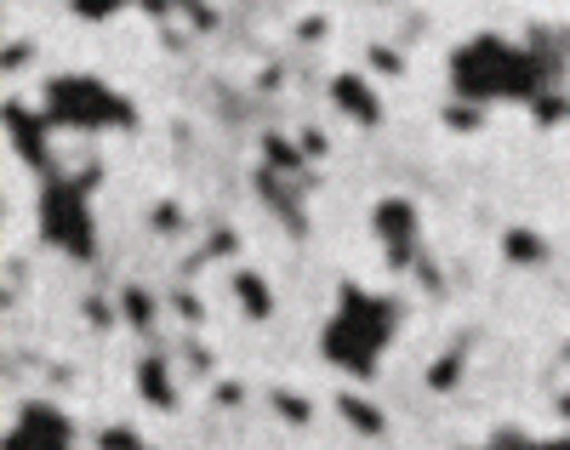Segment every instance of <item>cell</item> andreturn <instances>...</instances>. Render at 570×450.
<instances>
[{
    "label": "cell",
    "instance_id": "6da1fadb",
    "mask_svg": "<svg viewBox=\"0 0 570 450\" xmlns=\"http://www.w3.org/2000/svg\"><path fill=\"white\" fill-rule=\"evenodd\" d=\"M451 91L468 104H531L542 120L559 115L553 104V69L542 52L519 46L508 35H473L451 52Z\"/></svg>",
    "mask_w": 570,
    "mask_h": 450
},
{
    "label": "cell",
    "instance_id": "7a4b0ae2",
    "mask_svg": "<svg viewBox=\"0 0 570 450\" xmlns=\"http://www.w3.org/2000/svg\"><path fill=\"white\" fill-rule=\"evenodd\" d=\"M400 320H405L400 296L365 291L360 280H343L337 285V303H331V314H325L320 348H325V360L337 365L343 376L371 382L376 365H383V354L394 348V336H400Z\"/></svg>",
    "mask_w": 570,
    "mask_h": 450
},
{
    "label": "cell",
    "instance_id": "3957f363",
    "mask_svg": "<svg viewBox=\"0 0 570 450\" xmlns=\"http://www.w3.org/2000/svg\"><path fill=\"white\" fill-rule=\"evenodd\" d=\"M40 115L52 126H63V131H115V126L137 120V109L98 75H58L52 86H46Z\"/></svg>",
    "mask_w": 570,
    "mask_h": 450
},
{
    "label": "cell",
    "instance_id": "277c9868",
    "mask_svg": "<svg viewBox=\"0 0 570 450\" xmlns=\"http://www.w3.org/2000/svg\"><path fill=\"white\" fill-rule=\"evenodd\" d=\"M40 234H46V245H58V252L75 257V263L98 257V223H91V172H86V177L52 172V177L40 183Z\"/></svg>",
    "mask_w": 570,
    "mask_h": 450
},
{
    "label": "cell",
    "instance_id": "5b68a950",
    "mask_svg": "<svg viewBox=\"0 0 570 450\" xmlns=\"http://www.w3.org/2000/svg\"><path fill=\"white\" fill-rule=\"evenodd\" d=\"M7 450H75V422L46 399H29L7 428Z\"/></svg>",
    "mask_w": 570,
    "mask_h": 450
},
{
    "label": "cell",
    "instance_id": "8992f818",
    "mask_svg": "<svg viewBox=\"0 0 570 450\" xmlns=\"http://www.w3.org/2000/svg\"><path fill=\"white\" fill-rule=\"evenodd\" d=\"M371 234L389 252V263L405 268L416 257V245H422V217H416V206L405 194H389V199H376V212H371Z\"/></svg>",
    "mask_w": 570,
    "mask_h": 450
},
{
    "label": "cell",
    "instance_id": "52a82bcc",
    "mask_svg": "<svg viewBox=\"0 0 570 450\" xmlns=\"http://www.w3.org/2000/svg\"><path fill=\"white\" fill-rule=\"evenodd\" d=\"M7 131H12V148L23 155V166H35V172H46L52 177L58 166H52V120L46 115H35V109H23V104H7Z\"/></svg>",
    "mask_w": 570,
    "mask_h": 450
},
{
    "label": "cell",
    "instance_id": "ba28073f",
    "mask_svg": "<svg viewBox=\"0 0 570 450\" xmlns=\"http://www.w3.org/2000/svg\"><path fill=\"white\" fill-rule=\"evenodd\" d=\"M331 104H337V115H348L354 126H383V97H376V86L365 75L331 80Z\"/></svg>",
    "mask_w": 570,
    "mask_h": 450
},
{
    "label": "cell",
    "instance_id": "9c48e42d",
    "mask_svg": "<svg viewBox=\"0 0 570 450\" xmlns=\"http://www.w3.org/2000/svg\"><path fill=\"white\" fill-rule=\"evenodd\" d=\"M137 388H142V399H149L155 411H177V388H171L166 360H142L137 365Z\"/></svg>",
    "mask_w": 570,
    "mask_h": 450
},
{
    "label": "cell",
    "instance_id": "30bf717a",
    "mask_svg": "<svg viewBox=\"0 0 570 450\" xmlns=\"http://www.w3.org/2000/svg\"><path fill=\"white\" fill-rule=\"evenodd\" d=\"M234 296H240L246 320H268V314H274V291L263 285L257 268H234Z\"/></svg>",
    "mask_w": 570,
    "mask_h": 450
},
{
    "label": "cell",
    "instance_id": "8fae6325",
    "mask_svg": "<svg viewBox=\"0 0 570 450\" xmlns=\"http://www.w3.org/2000/svg\"><path fill=\"white\" fill-rule=\"evenodd\" d=\"M502 252H508L513 268H542V263H548V245H542V234H531V228H508V234H502Z\"/></svg>",
    "mask_w": 570,
    "mask_h": 450
},
{
    "label": "cell",
    "instance_id": "7c38bea8",
    "mask_svg": "<svg viewBox=\"0 0 570 450\" xmlns=\"http://www.w3.org/2000/svg\"><path fill=\"white\" fill-rule=\"evenodd\" d=\"M337 417H343L354 433H365V439H376V433L389 428V422H383V411H376L371 399H360V393H343V399H337Z\"/></svg>",
    "mask_w": 570,
    "mask_h": 450
},
{
    "label": "cell",
    "instance_id": "4fadbf2b",
    "mask_svg": "<svg viewBox=\"0 0 570 450\" xmlns=\"http://www.w3.org/2000/svg\"><path fill=\"white\" fill-rule=\"evenodd\" d=\"M263 148H268V160H274V166H285V172H292V177H303V155H297V148L285 143V137H268Z\"/></svg>",
    "mask_w": 570,
    "mask_h": 450
},
{
    "label": "cell",
    "instance_id": "5bb4252c",
    "mask_svg": "<svg viewBox=\"0 0 570 450\" xmlns=\"http://www.w3.org/2000/svg\"><path fill=\"white\" fill-rule=\"evenodd\" d=\"M126 320H131V325H149V320H155V296H142V291L131 285V291H126Z\"/></svg>",
    "mask_w": 570,
    "mask_h": 450
},
{
    "label": "cell",
    "instance_id": "9a60e30c",
    "mask_svg": "<svg viewBox=\"0 0 570 450\" xmlns=\"http://www.w3.org/2000/svg\"><path fill=\"white\" fill-rule=\"evenodd\" d=\"M462 365H468V360H462V354H445V360H440V365H434V371H428V382H434V388H451V382H456V376H462Z\"/></svg>",
    "mask_w": 570,
    "mask_h": 450
},
{
    "label": "cell",
    "instance_id": "2e32d148",
    "mask_svg": "<svg viewBox=\"0 0 570 450\" xmlns=\"http://www.w3.org/2000/svg\"><path fill=\"white\" fill-rule=\"evenodd\" d=\"M120 7H126V0H75V12H80V18H115Z\"/></svg>",
    "mask_w": 570,
    "mask_h": 450
},
{
    "label": "cell",
    "instance_id": "e0dca14e",
    "mask_svg": "<svg viewBox=\"0 0 570 450\" xmlns=\"http://www.w3.org/2000/svg\"><path fill=\"white\" fill-rule=\"evenodd\" d=\"M98 444H104V450H142V444H137V433H126V428H104V433H98Z\"/></svg>",
    "mask_w": 570,
    "mask_h": 450
},
{
    "label": "cell",
    "instance_id": "ac0fdd59",
    "mask_svg": "<svg viewBox=\"0 0 570 450\" xmlns=\"http://www.w3.org/2000/svg\"><path fill=\"white\" fill-rule=\"evenodd\" d=\"M279 417H292V422H308V399H303V393H279Z\"/></svg>",
    "mask_w": 570,
    "mask_h": 450
},
{
    "label": "cell",
    "instance_id": "d6986e66",
    "mask_svg": "<svg viewBox=\"0 0 570 450\" xmlns=\"http://www.w3.org/2000/svg\"><path fill=\"white\" fill-rule=\"evenodd\" d=\"M559 417H564V422H570V393H564V399H559Z\"/></svg>",
    "mask_w": 570,
    "mask_h": 450
},
{
    "label": "cell",
    "instance_id": "ffe728a7",
    "mask_svg": "<svg viewBox=\"0 0 570 450\" xmlns=\"http://www.w3.org/2000/svg\"><path fill=\"white\" fill-rule=\"evenodd\" d=\"M480 450H497V439H491V444H480Z\"/></svg>",
    "mask_w": 570,
    "mask_h": 450
},
{
    "label": "cell",
    "instance_id": "44dd1931",
    "mask_svg": "<svg viewBox=\"0 0 570 450\" xmlns=\"http://www.w3.org/2000/svg\"><path fill=\"white\" fill-rule=\"evenodd\" d=\"M564 360H570V348H564Z\"/></svg>",
    "mask_w": 570,
    "mask_h": 450
}]
</instances>
